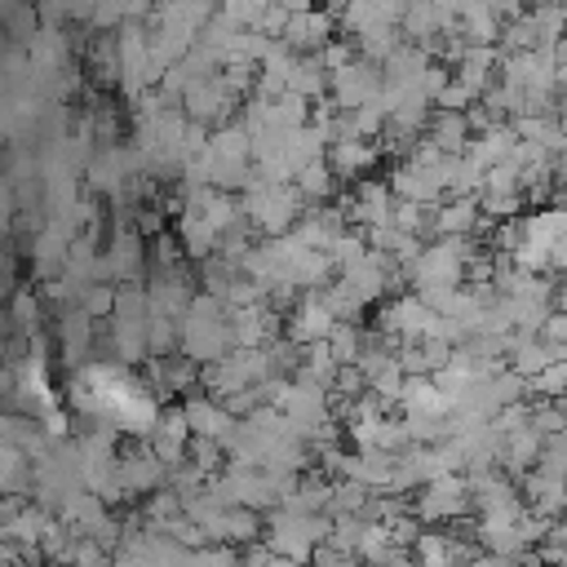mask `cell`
<instances>
[{
    "label": "cell",
    "mask_w": 567,
    "mask_h": 567,
    "mask_svg": "<svg viewBox=\"0 0 567 567\" xmlns=\"http://www.w3.org/2000/svg\"><path fill=\"white\" fill-rule=\"evenodd\" d=\"M536 337H540L549 350H563V346H567V310H554Z\"/></svg>",
    "instance_id": "obj_41"
},
{
    "label": "cell",
    "mask_w": 567,
    "mask_h": 567,
    "mask_svg": "<svg viewBox=\"0 0 567 567\" xmlns=\"http://www.w3.org/2000/svg\"><path fill=\"white\" fill-rule=\"evenodd\" d=\"M235 350V337H230V306L208 297V292H195L186 319H182V354L199 368H213L221 363L226 354Z\"/></svg>",
    "instance_id": "obj_1"
},
{
    "label": "cell",
    "mask_w": 567,
    "mask_h": 567,
    "mask_svg": "<svg viewBox=\"0 0 567 567\" xmlns=\"http://www.w3.org/2000/svg\"><path fill=\"white\" fill-rule=\"evenodd\" d=\"M186 465L204 478H217L221 474V447L208 443V439H190V452H186Z\"/></svg>",
    "instance_id": "obj_37"
},
{
    "label": "cell",
    "mask_w": 567,
    "mask_h": 567,
    "mask_svg": "<svg viewBox=\"0 0 567 567\" xmlns=\"http://www.w3.org/2000/svg\"><path fill=\"white\" fill-rule=\"evenodd\" d=\"M239 204H244V217H248V226H252V230H261L266 239H275V235H288V230L301 221V213L310 208L292 182H266L257 168H252L248 186L239 190Z\"/></svg>",
    "instance_id": "obj_2"
},
{
    "label": "cell",
    "mask_w": 567,
    "mask_h": 567,
    "mask_svg": "<svg viewBox=\"0 0 567 567\" xmlns=\"http://www.w3.org/2000/svg\"><path fill=\"white\" fill-rule=\"evenodd\" d=\"M465 509H474L465 474H443V478L425 483V487L416 492V501H412V514L421 518V527H425V523H452V518H461Z\"/></svg>",
    "instance_id": "obj_7"
},
{
    "label": "cell",
    "mask_w": 567,
    "mask_h": 567,
    "mask_svg": "<svg viewBox=\"0 0 567 567\" xmlns=\"http://www.w3.org/2000/svg\"><path fill=\"white\" fill-rule=\"evenodd\" d=\"M399 408H403V416H452V399L434 385V377H408Z\"/></svg>",
    "instance_id": "obj_24"
},
{
    "label": "cell",
    "mask_w": 567,
    "mask_h": 567,
    "mask_svg": "<svg viewBox=\"0 0 567 567\" xmlns=\"http://www.w3.org/2000/svg\"><path fill=\"white\" fill-rule=\"evenodd\" d=\"M385 186L394 199H408V204H421V208H434L439 195H447L443 186V155L425 142H416V151L408 159H399L390 173H385Z\"/></svg>",
    "instance_id": "obj_4"
},
{
    "label": "cell",
    "mask_w": 567,
    "mask_h": 567,
    "mask_svg": "<svg viewBox=\"0 0 567 567\" xmlns=\"http://www.w3.org/2000/svg\"><path fill=\"white\" fill-rule=\"evenodd\" d=\"M235 106H239V97L226 89L221 71L208 75V80H199V84L186 89V97H182L186 120H190V124H204V128H221V124H230V111H235Z\"/></svg>",
    "instance_id": "obj_9"
},
{
    "label": "cell",
    "mask_w": 567,
    "mask_h": 567,
    "mask_svg": "<svg viewBox=\"0 0 567 567\" xmlns=\"http://www.w3.org/2000/svg\"><path fill=\"white\" fill-rule=\"evenodd\" d=\"M9 323H13V337H35L40 332V297L31 292V288H18L13 297H9Z\"/></svg>",
    "instance_id": "obj_35"
},
{
    "label": "cell",
    "mask_w": 567,
    "mask_h": 567,
    "mask_svg": "<svg viewBox=\"0 0 567 567\" xmlns=\"http://www.w3.org/2000/svg\"><path fill=\"white\" fill-rule=\"evenodd\" d=\"M199 363H190L182 350L168 354V359H151V394L164 399V394H195L199 390Z\"/></svg>",
    "instance_id": "obj_18"
},
{
    "label": "cell",
    "mask_w": 567,
    "mask_h": 567,
    "mask_svg": "<svg viewBox=\"0 0 567 567\" xmlns=\"http://www.w3.org/2000/svg\"><path fill=\"white\" fill-rule=\"evenodd\" d=\"M190 425H186V412H182V403H168L164 412H159V421H155V430H151V439H146V447L164 461V470H177V465H186V452H190Z\"/></svg>",
    "instance_id": "obj_12"
},
{
    "label": "cell",
    "mask_w": 567,
    "mask_h": 567,
    "mask_svg": "<svg viewBox=\"0 0 567 567\" xmlns=\"http://www.w3.org/2000/svg\"><path fill=\"white\" fill-rule=\"evenodd\" d=\"M53 337H58V354H62V363H66L71 372L89 368V354H93V346H97V323H93L84 310H62Z\"/></svg>",
    "instance_id": "obj_14"
},
{
    "label": "cell",
    "mask_w": 567,
    "mask_h": 567,
    "mask_svg": "<svg viewBox=\"0 0 567 567\" xmlns=\"http://www.w3.org/2000/svg\"><path fill=\"white\" fill-rule=\"evenodd\" d=\"M381 89H385L381 66H377V62H363V58H354V62H346L341 71L328 75V102H332L341 115H354V111L381 102Z\"/></svg>",
    "instance_id": "obj_6"
},
{
    "label": "cell",
    "mask_w": 567,
    "mask_h": 567,
    "mask_svg": "<svg viewBox=\"0 0 567 567\" xmlns=\"http://www.w3.org/2000/svg\"><path fill=\"white\" fill-rule=\"evenodd\" d=\"M66 248H71V244H66L58 230H49V226L27 244V252H31V270H35L40 284H49V279H58V275L66 270Z\"/></svg>",
    "instance_id": "obj_28"
},
{
    "label": "cell",
    "mask_w": 567,
    "mask_h": 567,
    "mask_svg": "<svg viewBox=\"0 0 567 567\" xmlns=\"http://www.w3.org/2000/svg\"><path fill=\"white\" fill-rule=\"evenodd\" d=\"M292 235H297L306 248H315V252H332V244L346 235V217H341V208L319 204V208H306V213H301V221L292 226Z\"/></svg>",
    "instance_id": "obj_19"
},
{
    "label": "cell",
    "mask_w": 567,
    "mask_h": 567,
    "mask_svg": "<svg viewBox=\"0 0 567 567\" xmlns=\"http://www.w3.org/2000/svg\"><path fill=\"white\" fill-rule=\"evenodd\" d=\"M332 328H337L332 310L319 301V292H306V297L288 310V328H284V337L297 341V346H319V341L332 337Z\"/></svg>",
    "instance_id": "obj_17"
},
{
    "label": "cell",
    "mask_w": 567,
    "mask_h": 567,
    "mask_svg": "<svg viewBox=\"0 0 567 567\" xmlns=\"http://www.w3.org/2000/svg\"><path fill=\"white\" fill-rule=\"evenodd\" d=\"M377 146L372 142H363V137H350V142H332L328 146V168L337 173V182H363V173H372V164H377Z\"/></svg>",
    "instance_id": "obj_23"
},
{
    "label": "cell",
    "mask_w": 567,
    "mask_h": 567,
    "mask_svg": "<svg viewBox=\"0 0 567 567\" xmlns=\"http://www.w3.org/2000/svg\"><path fill=\"white\" fill-rule=\"evenodd\" d=\"M483 226V208L478 199H447L430 208V235L434 239H452V235H478Z\"/></svg>",
    "instance_id": "obj_21"
},
{
    "label": "cell",
    "mask_w": 567,
    "mask_h": 567,
    "mask_svg": "<svg viewBox=\"0 0 567 567\" xmlns=\"http://www.w3.org/2000/svg\"><path fill=\"white\" fill-rule=\"evenodd\" d=\"M505 354H509V372H518L523 381H536V377L558 359L540 337H523V332L509 337V350H505Z\"/></svg>",
    "instance_id": "obj_29"
},
{
    "label": "cell",
    "mask_w": 567,
    "mask_h": 567,
    "mask_svg": "<svg viewBox=\"0 0 567 567\" xmlns=\"http://www.w3.org/2000/svg\"><path fill=\"white\" fill-rule=\"evenodd\" d=\"M75 310H84L93 323H97V319H111V310H115V284H93Z\"/></svg>",
    "instance_id": "obj_38"
},
{
    "label": "cell",
    "mask_w": 567,
    "mask_h": 567,
    "mask_svg": "<svg viewBox=\"0 0 567 567\" xmlns=\"http://www.w3.org/2000/svg\"><path fill=\"white\" fill-rule=\"evenodd\" d=\"M368 341H372V332H363L359 323H337L332 337H328V350H332V359H337L341 368H354V363L363 359Z\"/></svg>",
    "instance_id": "obj_33"
},
{
    "label": "cell",
    "mask_w": 567,
    "mask_h": 567,
    "mask_svg": "<svg viewBox=\"0 0 567 567\" xmlns=\"http://www.w3.org/2000/svg\"><path fill=\"white\" fill-rule=\"evenodd\" d=\"M337 27V13L332 9H310V4H292V18L284 27V44L297 53V58H319L328 44H332V31Z\"/></svg>",
    "instance_id": "obj_8"
},
{
    "label": "cell",
    "mask_w": 567,
    "mask_h": 567,
    "mask_svg": "<svg viewBox=\"0 0 567 567\" xmlns=\"http://www.w3.org/2000/svg\"><path fill=\"white\" fill-rule=\"evenodd\" d=\"M146 248H142V235L133 230V217H115V230L102 248V261H97V284H137L146 279Z\"/></svg>",
    "instance_id": "obj_5"
},
{
    "label": "cell",
    "mask_w": 567,
    "mask_h": 567,
    "mask_svg": "<svg viewBox=\"0 0 567 567\" xmlns=\"http://www.w3.org/2000/svg\"><path fill=\"white\" fill-rule=\"evenodd\" d=\"M532 425V403L523 399V403H509V408H501L496 416H492V430L501 434V439H509V434H518V430H527Z\"/></svg>",
    "instance_id": "obj_39"
},
{
    "label": "cell",
    "mask_w": 567,
    "mask_h": 567,
    "mask_svg": "<svg viewBox=\"0 0 567 567\" xmlns=\"http://www.w3.org/2000/svg\"><path fill=\"white\" fill-rule=\"evenodd\" d=\"M390 226H394V230H403V235H416V239H421V230H430V208L408 204V199H394Z\"/></svg>",
    "instance_id": "obj_36"
},
{
    "label": "cell",
    "mask_w": 567,
    "mask_h": 567,
    "mask_svg": "<svg viewBox=\"0 0 567 567\" xmlns=\"http://www.w3.org/2000/svg\"><path fill=\"white\" fill-rule=\"evenodd\" d=\"M554 177H558V182L567 186V142H563V151L554 155Z\"/></svg>",
    "instance_id": "obj_43"
},
{
    "label": "cell",
    "mask_w": 567,
    "mask_h": 567,
    "mask_svg": "<svg viewBox=\"0 0 567 567\" xmlns=\"http://www.w3.org/2000/svg\"><path fill=\"white\" fill-rule=\"evenodd\" d=\"M120 487L128 496H155L159 487H168V470L146 443L128 447V452H120Z\"/></svg>",
    "instance_id": "obj_15"
},
{
    "label": "cell",
    "mask_w": 567,
    "mask_h": 567,
    "mask_svg": "<svg viewBox=\"0 0 567 567\" xmlns=\"http://www.w3.org/2000/svg\"><path fill=\"white\" fill-rule=\"evenodd\" d=\"M425 146H434L439 155H465V146L474 142V124L470 115H456V111H434L430 115V128L421 137Z\"/></svg>",
    "instance_id": "obj_22"
},
{
    "label": "cell",
    "mask_w": 567,
    "mask_h": 567,
    "mask_svg": "<svg viewBox=\"0 0 567 567\" xmlns=\"http://www.w3.org/2000/svg\"><path fill=\"white\" fill-rule=\"evenodd\" d=\"M412 558H416V567H452V563H470L474 554L461 545V540H452L447 532H421L416 536V545H412Z\"/></svg>",
    "instance_id": "obj_27"
},
{
    "label": "cell",
    "mask_w": 567,
    "mask_h": 567,
    "mask_svg": "<svg viewBox=\"0 0 567 567\" xmlns=\"http://www.w3.org/2000/svg\"><path fill=\"white\" fill-rule=\"evenodd\" d=\"M177 244H182V252H186V257L208 261V257L217 252L221 235L204 221V213H199V208H177Z\"/></svg>",
    "instance_id": "obj_25"
},
{
    "label": "cell",
    "mask_w": 567,
    "mask_h": 567,
    "mask_svg": "<svg viewBox=\"0 0 567 567\" xmlns=\"http://www.w3.org/2000/svg\"><path fill=\"white\" fill-rule=\"evenodd\" d=\"M478 257V239L474 235H452V239H430L421 248V257L412 261L408 279L421 292H443V288H465V266Z\"/></svg>",
    "instance_id": "obj_3"
},
{
    "label": "cell",
    "mask_w": 567,
    "mask_h": 567,
    "mask_svg": "<svg viewBox=\"0 0 567 567\" xmlns=\"http://www.w3.org/2000/svg\"><path fill=\"white\" fill-rule=\"evenodd\" d=\"M288 93L306 97V102H323L328 97V71L319 58H297L292 75H288Z\"/></svg>",
    "instance_id": "obj_31"
},
{
    "label": "cell",
    "mask_w": 567,
    "mask_h": 567,
    "mask_svg": "<svg viewBox=\"0 0 567 567\" xmlns=\"http://www.w3.org/2000/svg\"><path fill=\"white\" fill-rule=\"evenodd\" d=\"M337 279H341V284H346V288H350V292H354V297H359L363 306H377V301H381V297L390 292L394 266H390V261H385V257H381L377 248H368V252H363V257H359L354 266H346V270H341Z\"/></svg>",
    "instance_id": "obj_13"
},
{
    "label": "cell",
    "mask_w": 567,
    "mask_h": 567,
    "mask_svg": "<svg viewBox=\"0 0 567 567\" xmlns=\"http://www.w3.org/2000/svg\"><path fill=\"white\" fill-rule=\"evenodd\" d=\"M372 496H377V492H368V487L341 478V483H332V505H328V514H332V518H368Z\"/></svg>",
    "instance_id": "obj_34"
},
{
    "label": "cell",
    "mask_w": 567,
    "mask_h": 567,
    "mask_svg": "<svg viewBox=\"0 0 567 567\" xmlns=\"http://www.w3.org/2000/svg\"><path fill=\"white\" fill-rule=\"evenodd\" d=\"M106 567H120V563H115V558H111V563H106Z\"/></svg>",
    "instance_id": "obj_44"
},
{
    "label": "cell",
    "mask_w": 567,
    "mask_h": 567,
    "mask_svg": "<svg viewBox=\"0 0 567 567\" xmlns=\"http://www.w3.org/2000/svg\"><path fill=\"white\" fill-rule=\"evenodd\" d=\"M133 230H137V235H155V239H159V230H164V213H159V204H151V199H146V204H137V208H133Z\"/></svg>",
    "instance_id": "obj_40"
},
{
    "label": "cell",
    "mask_w": 567,
    "mask_h": 567,
    "mask_svg": "<svg viewBox=\"0 0 567 567\" xmlns=\"http://www.w3.org/2000/svg\"><path fill=\"white\" fill-rule=\"evenodd\" d=\"M297 190H301V199L310 204V208H319V204H328L332 199V190H337V173L328 168V159H315V164H306L301 173H297V182H292Z\"/></svg>",
    "instance_id": "obj_32"
},
{
    "label": "cell",
    "mask_w": 567,
    "mask_h": 567,
    "mask_svg": "<svg viewBox=\"0 0 567 567\" xmlns=\"http://www.w3.org/2000/svg\"><path fill=\"white\" fill-rule=\"evenodd\" d=\"M523 505L549 523H558V514H567V478H554L545 470H532L523 478Z\"/></svg>",
    "instance_id": "obj_20"
},
{
    "label": "cell",
    "mask_w": 567,
    "mask_h": 567,
    "mask_svg": "<svg viewBox=\"0 0 567 567\" xmlns=\"http://www.w3.org/2000/svg\"><path fill=\"white\" fill-rule=\"evenodd\" d=\"M0 217H18V195H13L4 173H0Z\"/></svg>",
    "instance_id": "obj_42"
},
{
    "label": "cell",
    "mask_w": 567,
    "mask_h": 567,
    "mask_svg": "<svg viewBox=\"0 0 567 567\" xmlns=\"http://www.w3.org/2000/svg\"><path fill=\"white\" fill-rule=\"evenodd\" d=\"M540 452H545V439L527 425V430H518V434L505 439V447H501V470H505L509 478H527V474L540 465Z\"/></svg>",
    "instance_id": "obj_26"
},
{
    "label": "cell",
    "mask_w": 567,
    "mask_h": 567,
    "mask_svg": "<svg viewBox=\"0 0 567 567\" xmlns=\"http://www.w3.org/2000/svg\"><path fill=\"white\" fill-rule=\"evenodd\" d=\"M501 58L505 53L496 44H465L461 58L452 62V80H461L474 97H483L496 84V75H501Z\"/></svg>",
    "instance_id": "obj_16"
},
{
    "label": "cell",
    "mask_w": 567,
    "mask_h": 567,
    "mask_svg": "<svg viewBox=\"0 0 567 567\" xmlns=\"http://www.w3.org/2000/svg\"><path fill=\"white\" fill-rule=\"evenodd\" d=\"M0 487L4 496H27L35 487V465L18 447H0Z\"/></svg>",
    "instance_id": "obj_30"
},
{
    "label": "cell",
    "mask_w": 567,
    "mask_h": 567,
    "mask_svg": "<svg viewBox=\"0 0 567 567\" xmlns=\"http://www.w3.org/2000/svg\"><path fill=\"white\" fill-rule=\"evenodd\" d=\"M182 412H186V425H190V434H195V439H208V443H217L221 452H226L230 434L239 430V421L226 412V403H217L213 394H199V390L182 399Z\"/></svg>",
    "instance_id": "obj_11"
},
{
    "label": "cell",
    "mask_w": 567,
    "mask_h": 567,
    "mask_svg": "<svg viewBox=\"0 0 567 567\" xmlns=\"http://www.w3.org/2000/svg\"><path fill=\"white\" fill-rule=\"evenodd\" d=\"M390 213H394V195H390V186H385L381 177H363V182L354 186V195L341 204V217L354 221L363 235L390 226Z\"/></svg>",
    "instance_id": "obj_10"
}]
</instances>
